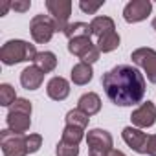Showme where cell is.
Wrapping results in <instances>:
<instances>
[{
	"instance_id": "4fadbf2b",
	"label": "cell",
	"mask_w": 156,
	"mask_h": 156,
	"mask_svg": "<svg viewBox=\"0 0 156 156\" xmlns=\"http://www.w3.org/2000/svg\"><path fill=\"white\" fill-rule=\"evenodd\" d=\"M46 94L53 101H62L70 94V83L64 79V77L55 75V77H51V79L48 81V85H46Z\"/></svg>"
},
{
	"instance_id": "9a60e30c",
	"label": "cell",
	"mask_w": 156,
	"mask_h": 156,
	"mask_svg": "<svg viewBox=\"0 0 156 156\" xmlns=\"http://www.w3.org/2000/svg\"><path fill=\"white\" fill-rule=\"evenodd\" d=\"M90 30H92V35L96 39H101L108 33H114L116 31V24L110 17H105V15H99V17H94L92 22H90Z\"/></svg>"
},
{
	"instance_id": "603a6c76",
	"label": "cell",
	"mask_w": 156,
	"mask_h": 156,
	"mask_svg": "<svg viewBox=\"0 0 156 156\" xmlns=\"http://www.w3.org/2000/svg\"><path fill=\"white\" fill-rule=\"evenodd\" d=\"M17 94H15V88L8 83L0 85V105L2 107H11L15 101H17Z\"/></svg>"
},
{
	"instance_id": "cb8c5ba5",
	"label": "cell",
	"mask_w": 156,
	"mask_h": 156,
	"mask_svg": "<svg viewBox=\"0 0 156 156\" xmlns=\"http://www.w3.org/2000/svg\"><path fill=\"white\" fill-rule=\"evenodd\" d=\"M55 154L57 156H79V145L66 143V141L61 140L55 147Z\"/></svg>"
},
{
	"instance_id": "2e32d148",
	"label": "cell",
	"mask_w": 156,
	"mask_h": 156,
	"mask_svg": "<svg viewBox=\"0 0 156 156\" xmlns=\"http://www.w3.org/2000/svg\"><path fill=\"white\" fill-rule=\"evenodd\" d=\"M72 83L77 85V87H83V85H88L94 77V70H92V64H87V62H77L73 68H72Z\"/></svg>"
},
{
	"instance_id": "f546056e",
	"label": "cell",
	"mask_w": 156,
	"mask_h": 156,
	"mask_svg": "<svg viewBox=\"0 0 156 156\" xmlns=\"http://www.w3.org/2000/svg\"><path fill=\"white\" fill-rule=\"evenodd\" d=\"M108 156H127V154H125V152H121V151H118V149H112Z\"/></svg>"
},
{
	"instance_id": "ffe728a7",
	"label": "cell",
	"mask_w": 156,
	"mask_h": 156,
	"mask_svg": "<svg viewBox=\"0 0 156 156\" xmlns=\"http://www.w3.org/2000/svg\"><path fill=\"white\" fill-rule=\"evenodd\" d=\"M66 125H72V127H79V129H87L88 127V121H90V116H87L85 112H81L79 108H73L66 114Z\"/></svg>"
},
{
	"instance_id": "7a4b0ae2",
	"label": "cell",
	"mask_w": 156,
	"mask_h": 156,
	"mask_svg": "<svg viewBox=\"0 0 156 156\" xmlns=\"http://www.w3.org/2000/svg\"><path fill=\"white\" fill-rule=\"evenodd\" d=\"M37 50L33 44L20 41V39H13L8 41L2 48H0V61L8 66L19 64V62H28V61H35L37 57Z\"/></svg>"
},
{
	"instance_id": "277c9868",
	"label": "cell",
	"mask_w": 156,
	"mask_h": 156,
	"mask_svg": "<svg viewBox=\"0 0 156 156\" xmlns=\"http://www.w3.org/2000/svg\"><path fill=\"white\" fill-rule=\"evenodd\" d=\"M112 134L105 129H92L87 134L88 156H108L112 151Z\"/></svg>"
},
{
	"instance_id": "8992f818",
	"label": "cell",
	"mask_w": 156,
	"mask_h": 156,
	"mask_svg": "<svg viewBox=\"0 0 156 156\" xmlns=\"http://www.w3.org/2000/svg\"><path fill=\"white\" fill-rule=\"evenodd\" d=\"M55 31H57V28H55V22L50 15H35L30 20V33L37 44L50 42Z\"/></svg>"
},
{
	"instance_id": "4316f807",
	"label": "cell",
	"mask_w": 156,
	"mask_h": 156,
	"mask_svg": "<svg viewBox=\"0 0 156 156\" xmlns=\"http://www.w3.org/2000/svg\"><path fill=\"white\" fill-rule=\"evenodd\" d=\"M31 8V2L30 0H24V2H11V9H15V11H19V13H24V11H28Z\"/></svg>"
},
{
	"instance_id": "9c48e42d",
	"label": "cell",
	"mask_w": 156,
	"mask_h": 156,
	"mask_svg": "<svg viewBox=\"0 0 156 156\" xmlns=\"http://www.w3.org/2000/svg\"><path fill=\"white\" fill-rule=\"evenodd\" d=\"M132 62L138 64L151 83H156V50L152 48H138L130 55Z\"/></svg>"
},
{
	"instance_id": "6da1fadb",
	"label": "cell",
	"mask_w": 156,
	"mask_h": 156,
	"mask_svg": "<svg viewBox=\"0 0 156 156\" xmlns=\"http://www.w3.org/2000/svg\"><path fill=\"white\" fill-rule=\"evenodd\" d=\"M107 98L118 107H132L141 103L145 96V77L129 64H118L101 77Z\"/></svg>"
},
{
	"instance_id": "d6986e66",
	"label": "cell",
	"mask_w": 156,
	"mask_h": 156,
	"mask_svg": "<svg viewBox=\"0 0 156 156\" xmlns=\"http://www.w3.org/2000/svg\"><path fill=\"white\" fill-rule=\"evenodd\" d=\"M64 35L68 37V41L81 39V37H92V30H90V24H87V22H73L66 28Z\"/></svg>"
},
{
	"instance_id": "ac0fdd59",
	"label": "cell",
	"mask_w": 156,
	"mask_h": 156,
	"mask_svg": "<svg viewBox=\"0 0 156 156\" xmlns=\"http://www.w3.org/2000/svg\"><path fill=\"white\" fill-rule=\"evenodd\" d=\"M33 64L42 72V73H50L57 68V55L53 51H39Z\"/></svg>"
},
{
	"instance_id": "30bf717a",
	"label": "cell",
	"mask_w": 156,
	"mask_h": 156,
	"mask_svg": "<svg viewBox=\"0 0 156 156\" xmlns=\"http://www.w3.org/2000/svg\"><path fill=\"white\" fill-rule=\"evenodd\" d=\"M130 121H132V127H136V129H149V127H152L156 123V107H154V103H151V101L141 103L130 114Z\"/></svg>"
},
{
	"instance_id": "484cf974",
	"label": "cell",
	"mask_w": 156,
	"mask_h": 156,
	"mask_svg": "<svg viewBox=\"0 0 156 156\" xmlns=\"http://www.w3.org/2000/svg\"><path fill=\"white\" fill-rule=\"evenodd\" d=\"M103 4H105V2H85V0H81V2H79V8H81V11H85V13L94 15L99 8H103Z\"/></svg>"
},
{
	"instance_id": "f1b7e54d",
	"label": "cell",
	"mask_w": 156,
	"mask_h": 156,
	"mask_svg": "<svg viewBox=\"0 0 156 156\" xmlns=\"http://www.w3.org/2000/svg\"><path fill=\"white\" fill-rule=\"evenodd\" d=\"M9 8H11V2H4V4H2V9H0V15L4 17V15L8 13V9H9Z\"/></svg>"
},
{
	"instance_id": "83f0119b",
	"label": "cell",
	"mask_w": 156,
	"mask_h": 156,
	"mask_svg": "<svg viewBox=\"0 0 156 156\" xmlns=\"http://www.w3.org/2000/svg\"><path fill=\"white\" fill-rule=\"evenodd\" d=\"M147 154H149V156H156V134H149V141H147Z\"/></svg>"
},
{
	"instance_id": "8fae6325",
	"label": "cell",
	"mask_w": 156,
	"mask_h": 156,
	"mask_svg": "<svg viewBox=\"0 0 156 156\" xmlns=\"http://www.w3.org/2000/svg\"><path fill=\"white\" fill-rule=\"evenodd\" d=\"M151 11H152V4L149 0H132L123 8V19L129 24L141 22L151 15Z\"/></svg>"
},
{
	"instance_id": "e0dca14e",
	"label": "cell",
	"mask_w": 156,
	"mask_h": 156,
	"mask_svg": "<svg viewBox=\"0 0 156 156\" xmlns=\"http://www.w3.org/2000/svg\"><path fill=\"white\" fill-rule=\"evenodd\" d=\"M77 108L81 112H85L87 116H94L101 110V98L96 94V92H88V94H83L77 101Z\"/></svg>"
},
{
	"instance_id": "7402d4cb",
	"label": "cell",
	"mask_w": 156,
	"mask_h": 156,
	"mask_svg": "<svg viewBox=\"0 0 156 156\" xmlns=\"http://www.w3.org/2000/svg\"><path fill=\"white\" fill-rule=\"evenodd\" d=\"M83 138H85V129L72 127V125H66L64 130H62V136H61L62 141H66V143H73V145H79Z\"/></svg>"
},
{
	"instance_id": "5bb4252c",
	"label": "cell",
	"mask_w": 156,
	"mask_h": 156,
	"mask_svg": "<svg viewBox=\"0 0 156 156\" xmlns=\"http://www.w3.org/2000/svg\"><path fill=\"white\" fill-rule=\"evenodd\" d=\"M42 81H44V73L35 64H30V66H26L20 72V85L26 90H37V88H41Z\"/></svg>"
},
{
	"instance_id": "52a82bcc",
	"label": "cell",
	"mask_w": 156,
	"mask_h": 156,
	"mask_svg": "<svg viewBox=\"0 0 156 156\" xmlns=\"http://www.w3.org/2000/svg\"><path fill=\"white\" fill-rule=\"evenodd\" d=\"M0 147L4 156H28L26 134H17L9 129L0 132Z\"/></svg>"
},
{
	"instance_id": "4dcf8cb0",
	"label": "cell",
	"mask_w": 156,
	"mask_h": 156,
	"mask_svg": "<svg viewBox=\"0 0 156 156\" xmlns=\"http://www.w3.org/2000/svg\"><path fill=\"white\" fill-rule=\"evenodd\" d=\"M152 28L156 30V19H152Z\"/></svg>"
},
{
	"instance_id": "5b68a950",
	"label": "cell",
	"mask_w": 156,
	"mask_h": 156,
	"mask_svg": "<svg viewBox=\"0 0 156 156\" xmlns=\"http://www.w3.org/2000/svg\"><path fill=\"white\" fill-rule=\"evenodd\" d=\"M68 51L75 57H79L81 62L94 64L99 59V48L92 42V37H81V39H72L68 41Z\"/></svg>"
},
{
	"instance_id": "7c38bea8",
	"label": "cell",
	"mask_w": 156,
	"mask_h": 156,
	"mask_svg": "<svg viewBox=\"0 0 156 156\" xmlns=\"http://www.w3.org/2000/svg\"><path fill=\"white\" fill-rule=\"evenodd\" d=\"M123 141L132 149L136 151L138 154H147V141H149V134H145L141 129H136V127H125L123 132Z\"/></svg>"
},
{
	"instance_id": "d4e9b609",
	"label": "cell",
	"mask_w": 156,
	"mask_h": 156,
	"mask_svg": "<svg viewBox=\"0 0 156 156\" xmlns=\"http://www.w3.org/2000/svg\"><path fill=\"white\" fill-rule=\"evenodd\" d=\"M26 147H28V154L37 152L42 147V136L41 134H26Z\"/></svg>"
},
{
	"instance_id": "3957f363",
	"label": "cell",
	"mask_w": 156,
	"mask_h": 156,
	"mask_svg": "<svg viewBox=\"0 0 156 156\" xmlns=\"http://www.w3.org/2000/svg\"><path fill=\"white\" fill-rule=\"evenodd\" d=\"M31 110H33L31 101L19 98L9 107V112L6 116L8 129L17 134H26V130H30V127H31Z\"/></svg>"
},
{
	"instance_id": "ba28073f",
	"label": "cell",
	"mask_w": 156,
	"mask_h": 156,
	"mask_svg": "<svg viewBox=\"0 0 156 156\" xmlns=\"http://www.w3.org/2000/svg\"><path fill=\"white\" fill-rule=\"evenodd\" d=\"M46 9L50 13V17L55 22L57 31L64 33L66 28L70 26V15H72V2L70 0H46Z\"/></svg>"
},
{
	"instance_id": "44dd1931",
	"label": "cell",
	"mask_w": 156,
	"mask_h": 156,
	"mask_svg": "<svg viewBox=\"0 0 156 156\" xmlns=\"http://www.w3.org/2000/svg\"><path fill=\"white\" fill-rule=\"evenodd\" d=\"M96 46H98V48H99V51H103V53L114 51V50L119 46V35H118V31H114V33H108V35H105V37L98 39Z\"/></svg>"
}]
</instances>
